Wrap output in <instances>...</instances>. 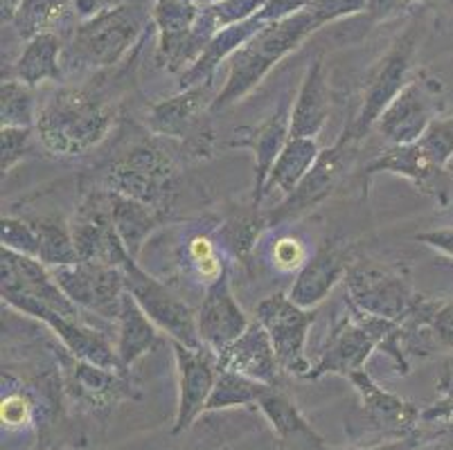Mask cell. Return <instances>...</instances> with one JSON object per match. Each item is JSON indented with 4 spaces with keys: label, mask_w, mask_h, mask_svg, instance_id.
<instances>
[{
    "label": "cell",
    "mask_w": 453,
    "mask_h": 450,
    "mask_svg": "<svg viewBox=\"0 0 453 450\" xmlns=\"http://www.w3.org/2000/svg\"><path fill=\"white\" fill-rule=\"evenodd\" d=\"M219 367L240 371L244 377L266 385H282L284 371L275 356L273 342L257 320L250 322L249 329L219 354Z\"/></svg>",
    "instance_id": "cell-23"
},
{
    "label": "cell",
    "mask_w": 453,
    "mask_h": 450,
    "mask_svg": "<svg viewBox=\"0 0 453 450\" xmlns=\"http://www.w3.org/2000/svg\"><path fill=\"white\" fill-rule=\"evenodd\" d=\"M291 109H294L291 99H282L278 109L265 122H259L257 126H242L230 138V149H250L253 151L255 180L250 203L259 205L265 201L271 169L291 138Z\"/></svg>",
    "instance_id": "cell-19"
},
{
    "label": "cell",
    "mask_w": 453,
    "mask_h": 450,
    "mask_svg": "<svg viewBox=\"0 0 453 450\" xmlns=\"http://www.w3.org/2000/svg\"><path fill=\"white\" fill-rule=\"evenodd\" d=\"M64 370L70 396L95 412H111L120 401L140 399L129 374H118L75 356L65 358Z\"/></svg>",
    "instance_id": "cell-21"
},
{
    "label": "cell",
    "mask_w": 453,
    "mask_h": 450,
    "mask_svg": "<svg viewBox=\"0 0 453 450\" xmlns=\"http://www.w3.org/2000/svg\"><path fill=\"white\" fill-rule=\"evenodd\" d=\"M35 88L19 80H3L0 86V129H32L36 126Z\"/></svg>",
    "instance_id": "cell-35"
},
{
    "label": "cell",
    "mask_w": 453,
    "mask_h": 450,
    "mask_svg": "<svg viewBox=\"0 0 453 450\" xmlns=\"http://www.w3.org/2000/svg\"><path fill=\"white\" fill-rule=\"evenodd\" d=\"M115 109L86 88H64L52 95L36 115V133L57 156L88 154L109 135Z\"/></svg>",
    "instance_id": "cell-3"
},
{
    "label": "cell",
    "mask_w": 453,
    "mask_h": 450,
    "mask_svg": "<svg viewBox=\"0 0 453 450\" xmlns=\"http://www.w3.org/2000/svg\"><path fill=\"white\" fill-rule=\"evenodd\" d=\"M424 7H453V0H415Z\"/></svg>",
    "instance_id": "cell-50"
},
{
    "label": "cell",
    "mask_w": 453,
    "mask_h": 450,
    "mask_svg": "<svg viewBox=\"0 0 453 450\" xmlns=\"http://www.w3.org/2000/svg\"><path fill=\"white\" fill-rule=\"evenodd\" d=\"M449 173H451V176H453V160H451V164H449Z\"/></svg>",
    "instance_id": "cell-52"
},
{
    "label": "cell",
    "mask_w": 453,
    "mask_h": 450,
    "mask_svg": "<svg viewBox=\"0 0 453 450\" xmlns=\"http://www.w3.org/2000/svg\"><path fill=\"white\" fill-rule=\"evenodd\" d=\"M70 233L75 241L80 262H100L118 266L129 250L115 230L111 196L106 189L93 192L81 201L75 218L70 221Z\"/></svg>",
    "instance_id": "cell-18"
},
{
    "label": "cell",
    "mask_w": 453,
    "mask_h": 450,
    "mask_svg": "<svg viewBox=\"0 0 453 450\" xmlns=\"http://www.w3.org/2000/svg\"><path fill=\"white\" fill-rule=\"evenodd\" d=\"M109 192V189H106ZM111 196V210H113V223L115 230L120 234L122 243L129 250V255H134L138 259L140 250L145 246L147 239L151 237L156 228L165 218L170 217L167 212L158 208H151L147 203H140L129 196H122V194L109 192Z\"/></svg>",
    "instance_id": "cell-29"
},
{
    "label": "cell",
    "mask_w": 453,
    "mask_h": 450,
    "mask_svg": "<svg viewBox=\"0 0 453 450\" xmlns=\"http://www.w3.org/2000/svg\"><path fill=\"white\" fill-rule=\"evenodd\" d=\"M104 189L170 214L179 196V167L160 144L140 142L109 164Z\"/></svg>",
    "instance_id": "cell-6"
},
{
    "label": "cell",
    "mask_w": 453,
    "mask_h": 450,
    "mask_svg": "<svg viewBox=\"0 0 453 450\" xmlns=\"http://www.w3.org/2000/svg\"><path fill=\"white\" fill-rule=\"evenodd\" d=\"M343 282L348 302L354 309L399 324L409 320L424 302V295L411 286L409 279L372 259H357L349 263Z\"/></svg>",
    "instance_id": "cell-8"
},
{
    "label": "cell",
    "mask_w": 453,
    "mask_h": 450,
    "mask_svg": "<svg viewBox=\"0 0 453 450\" xmlns=\"http://www.w3.org/2000/svg\"><path fill=\"white\" fill-rule=\"evenodd\" d=\"M442 81L426 70H419L377 119L372 131H377L379 138L388 147L413 144L442 113Z\"/></svg>",
    "instance_id": "cell-9"
},
{
    "label": "cell",
    "mask_w": 453,
    "mask_h": 450,
    "mask_svg": "<svg viewBox=\"0 0 453 450\" xmlns=\"http://www.w3.org/2000/svg\"><path fill=\"white\" fill-rule=\"evenodd\" d=\"M64 39L57 32H43L26 41V48L14 64V80L36 88L43 81H61L64 77Z\"/></svg>",
    "instance_id": "cell-28"
},
{
    "label": "cell",
    "mask_w": 453,
    "mask_h": 450,
    "mask_svg": "<svg viewBox=\"0 0 453 450\" xmlns=\"http://www.w3.org/2000/svg\"><path fill=\"white\" fill-rule=\"evenodd\" d=\"M0 241L3 248L7 250H14L19 255H26V257L39 259V239H36L35 228L27 217H3L0 218Z\"/></svg>",
    "instance_id": "cell-37"
},
{
    "label": "cell",
    "mask_w": 453,
    "mask_h": 450,
    "mask_svg": "<svg viewBox=\"0 0 453 450\" xmlns=\"http://www.w3.org/2000/svg\"><path fill=\"white\" fill-rule=\"evenodd\" d=\"M50 272L61 291L77 307L104 320L118 322L122 295L127 291L120 268L100 262H77L55 266Z\"/></svg>",
    "instance_id": "cell-15"
},
{
    "label": "cell",
    "mask_w": 453,
    "mask_h": 450,
    "mask_svg": "<svg viewBox=\"0 0 453 450\" xmlns=\"http://www.w3.org/2000/svg\"><path fill=\"white\" fill-rule=\"evenodd\" d=\"M255 320L266 329L284 374L307 378L311 362L307 358V333L314 322V309H303L284 293L266 297L255 307Z\"/></svg>",
    "instance_id": "cell-13"
},
{
    "label": "cell",
    "mask_w": 453,
    "mask_h": 450,
    "mask_svg": "<svg viewBox=\"0 0 453 450\" xmlns=\"http://www.w3.org/2000/svg\"><path fill=\"white\" fill-rule=\"evenodd\" d=\"M348 246L339 241H325L311 259H307L296 275V282L289 288V300L303 309H316L334 286L343 282L349 268Z\"/></svg>",
    "instance_id": "cell-22"
},
{
    "label": "cell",
    "mask_w": 453,
    "mask_h": 450,
    "mask_svg": "<svg viewBox=\"0 0 453 450\" xmlns=\"http://www.w3.org/2000/svg\"><path fill=\"white\" fill-rule=\"evenodd\" d=\"M266 23L253 16V19L244 20V23H234L219 30L212 36V41L208 43V48L203 50V55L196 59L195 65H189L183 74H180V90L192 88V86H203L212 84L214 74L219 70V65L224 61H230V57L237 52V50L244 48L255 34H257Z\"/></svg>",
    "instance_id": "cell-25"
},
{
    "label": "cell",
    "mask_w": 453,
    "mask_h": 450,
    "mask_svg": "<svg viewBox=\"0 0 453 450\" xmlns=\"http://www.w3.org/2000/svg\"><path fill=\"white\" fill-rule=\"evenodd\" d=\"M214 97L212 84L183 88L147 111V126L154 135L183 142L189 154H210L212 129L208 118Z\"/></svg>",
    "instance_id": "cell-11"
},
{
    "label": "cell",
    "mask_w": 453,
    "mask_h": 450,
    "mask_svg": "<svg viewBox=\"0 0 453 450\" xmlns=\"http://www.w3.org/2000/svg\"><path fill=\"white\" fill-rule=\"evenodd\" d=\"M320 149L319 142L311 138H289L287 147L282 149L280 158L275 160L273 169H271L269 183H266L265 198L271 192L280 189V192L287 196V194L294 192L298 187L300 180L307 176V172L314 167V163L319 160Z\"/></svg>",
    "instance_id": "cell-30"
},
{
    "label": "cell",
    "mask_w": 453,
    "mask_h": 450,
    "mask_svg": "<svg viewBox=\"0 0 453 450\" xmlns=\"http://www.w3.org/2000/svg\"><path fill=\"white\" fill-rule=\"evenodd\" d=\"M0 419H3V428L7 431H20V428L32 426L35 403L26 392H7L0 401Z\"/></svg>",
    "instance_id": "cell-39"
},
{
    "label": "cell",
    "mask_w": 453,
    "mask_h": 450,
    "mask_svg": "<svg viewBox=\"0 0 453 450\" xmlns=\"http://www.w3.org/2000/svg\"><path fill=\"white\" fill-rule=\"evenodd\" d=\"M314 0H266L265 7L259 10L257 19L262 23H278V20L291 19L298 11L307 10Z\"/></svg>",
    "instance_id": "cell-45"
},
{
    "label": "cell",
    "mask_w": 453,
    "mask_h": 450,
    "mask_svg": "<svg viewBox=\"0 0 453 450\" xmlns=\"http://www.w3.org/2000/svg\"><path fill=\"white\" fill-rule=\"evenodd\" d=\"M70 11H75L73 0H23L12 25L20 39L30 41L43 32H55V25Z\"/></svg>",
    "instance_id": "cell-33"
},
{
    "label": "cell",
    "mask_w": 453,
    "mask_h": 450,
    "mask_svg": "<svg viewBox=\"0 0 453 450\" xmlns=\"http://www.w3.org/2000/svg\"><path fill=\"white\" fill-rule=\"evenodd\" d=\"M249 317L242 311L230 288L228 271L217 282L205 286L203 302L196 313V332L201 342L221 354L249 329Z\"/></svg>",
    "instance_id": "cell-20"
},
{
    "label": "cell",
    "mask_w": 453,
    "mask_h": 450,
    "mask_svg": "<svg viewBox=\"0 0 453 450\" xmlns=\"http://www.w3.org/2000/svg\"><path fill=\"white\" fill-rule=\"evenodd\" d=\"M3 302L27 313V316L36 317V320L45 322L55 332V336L64 342L65 352L70 356L93 362V365L104 367V370L118 371V374H129V371H125L120 358H118V352L109 345V340L100 332L86 327L81 317L64 316V313L55 311V309H50L48 304L41 302V300L32 297L30 293L23 291L3 293Z\"/></svg>",
    "instance_id": "cell-14"
},
{
    "label": "cell",
    "mask_w": 453,
    "mask_h": 450,
    "mask_svg": "<svg viewBox=\"0 0 453 450\" xmlns=\"http://www.w3.org/2000/svg\"><path fill=\"white\" fill-rule=\"evenodd\" d=\"M154 25V0H125L90 20H80L64 48V64L80 70L113 68Z\"/></svg>",
    "instance_id": "cell-1"
},
{
    "label": "cell",
    "mask_w": 453,
    "mask_h": 450,
    "mask_svg": "<svg viewBox=\"0 0 453 450\" xmlns=\"http://www.w3.org/2000/svg\"><path fill=\"white\" fill-rule=\"evenodd\" d=\"M0 142H3V158L0 169L10 173L16 164L32 151V129H0Z\"/></svg>",
    "instance_id": "cell-40"
},
{
    "label": "cell",
    "mask_w": 453,
    "mask_h": 450,
    "mask_svg": "<svg viewBox=\"0 0 453 450\" xmlns=\"http://www.w3.org/2000/svg\"><path fill=\"white\" fill-rule=\"evenodd\" d=\"M120 3H125V0H73V10L80 20H90L102 11L113 10Z\"/></svg>",
    "instance_id": "cell-46"
},
{
    "label": "cell",
    "mask_w": 453,
    "mask_h": 450,
    "mask_svg": "<svg viewBox=\"0 0 453 450\" xmlns=\"http://www.w3.org/2000/svg\"><path fill=\"white\" fill-rule=\"evenodd\" d=\"M39 239V262L48 268L65 266V263H77L75 241L70 233V223L59 217H27Z\"/></svg>",
    "instance_id": "cell-31"
},
{
    "label": "cell",
    "mask_w": 453,
    "mask_h": 450,
    "mask_svg": "<svg viewBox=\"0 0 453 450\" xmlns=\"http://www.w3.org/2000/svg\"><path fill=\"white\" fill-rule=\"evenodd\" d=\"M349 381L359 394V426L365 435H374L377 439L386 441L409 439V437L418 435L422 410L415 403L377 385L374 378L365 371V367L354 371Z\"/></svg>",
    "instance_id": "cell-16"
},
{
    "label": "cell",
    "mask_w": 453,
    "mask_h": 450,
    "mask_svg": "<svg viewBox=\"0 0 453 450\" xmlns=\"http://www.w3.org/2000/svg\"><path fill=\"white\" fill-rule=\"evenodd\" d=\"M39 450H41V448H39ZM43 450H48V448H43Z\"/></svg>",
    "instance_id": "cell-53"
},
{
    "label": "cell",
    "mask_w": 453,
    "mask_h": 450,
    "mask_svg": "<svg viewBox=\"0 0 453 450\" xmlns=\"http://www.w3.org/2000/svg\"><path fill=\"white\" fill-rule=\"evenodd\" d=\"M257 408L265 412V416L269 419L271 428L278 435V439L282 444H304L309 448L323 450L325 441L314 428L309 426L307 419L303 416V412L298 410L294 401L289 399V394L282 390V385L266 387L265 396L259 399Z\"/></svg>",
    "instance_id": "cell-27"
},
{
    "label": "cell",
    "mask_w": 453,
    "mask_h": 450,
    "mask_svg": "<svg viewBox=\"0 0 453 450\" xmlns=\"http://www.w3.org/2000/svg\"><path fill=\"white\" fill-rule=\"evenodd\" d=\"M438 401L422 410V423L435 421H453V361L444 362V370L438 381Z\"/></svg>",
    "instance_id": "cell-41"
},
{
    "label": "cell",
    "mask_w": 453,
    "mask_h": 450,
    "mask_svg": "<svg viewBox=\"0 0 453 450\" xmlns=\"http://www.w3.org/2000/svg\"><path fill=\"white\" fill-rule=\"evenodd\" d=\"M424 435L418 432V435L409 437V439H393L386 441V444L370 446V448H323V450H415L419 444H422Z\"/></svg>",
    "instance_id": "cell-48"
},
{
    "label": "cell",
    "mask_w": 453,
    "mask_h": 450,
    "mask_svg": "<svg viewBox=\"0 0 453 450\" xmlns=\"http://www.w3.org/2000/svg\"><path fill=\"white\" fill-rule=\"evenodd\" d=\"M419 41H422V19L415 16L409 27L390 43L386 55L368 72L359 113L354 115V119L343 131L349 140L361 142V140L368 138L377 119L384 115V111L393 104L395 97L413 80V61L418 55Z\"/></svg>",
    "instance_id": "cell-7"
},
{
    "label": "cell",
    "mask_w": 453,
    "mask_h": 450,
    "mask_svg": "<svg viewBox=\"0 0 453 450\" xmlns=\"http://www.w3.org/2000/svg\"><path fill=\"white\" fill-rule=\"evenodd\" d=\"M199 5H212V3H219V0H196Z\"/></svg>",
    "instance_id": "cell-51"
},
{
    "label": "cell",
    "mask_w": 453,
    "mask_h": 450,
    "mask_svg": "<svg viewBox=\"0 0 453 450\" xmlns=\"http://www.w3.org/2000/svg\"><path fill=\"white\" fill-rule=\"evenodd\" d=\"M453 160V115L438 118L426 133L406 147H388L364 167V179L388 172L409 179L424 194L434 196L442 208L451 201L449 164Z\"/></svg>",
    "instance_id": "cell-5"
},
{
    "label": "cell",
    "mask_w": 453,
    "mask_h": 450,
    "mask_svg": "<svg viewBox=\"0 0 453 450\" xmlns=\"http://www.w3.org/2000/svg\"><path fill=\"white\" fill-rule=\"evenodd\" d=\"M188 259L192 271L196 272V278L210 286L212 282L224 275L228 271V263L221 257L219 248H217V241H214L210 234L201 233L195 234V237L188 241Z\"/></svg>",
    "instance_id": "cell-36"
},
{
    "label": "cell",
    "mask_w": 453,
    "mask_h": 450,
    "mask_svg": "<svg viewBox=\"0 0 453 450\" xmlns=\"http://www.w3.org/2000/svg\"><path fill=\"white\" fill-rule=\"evenodd\" d=\"M118 268L122 271L125 288L140 309L156 322V327L170 336V340H179L188 347H201L199 332H196L195 311L179 300L163 282L150 275L140 266L134 255L127 253L120 259Z\"/></svg>",
    "instance_id": "cell-10"
},
{
    "label": "cell",
    "mask_w": 453,
    "mask_h": 450,
    "mask_svg": "<svg viewBox=\"0 0 453 450\" xmlns=\"http://www.w3.org/2000/svg\"><path fill=\"white\" fill-rule=\"evenodd\" d=\"M320 27L323 25L309 7L294 14L291 19L266 23L244 48L237 50L230 57L228 77L214 97L210 113H219L234 102L244 99L284 57L291 55L298 45H303Z\"/></svg>",
    "instance_id": "cell-2"
},
{
    "label": "cell",
    "mask_w": 453,
    "mask_h": 450,
    "mask_svg": "<svg viewBox=\"0 0 453 450\" xmlns=\"http://www.w3.org/2000/svg\"><path fill=\"white\" fill-rule=\"evenodd\" d=\"M357 144L349 140L348 135L341 133V138L332 144V147L323 149L314 167L309 169L307 176L298 183V187L280 201L269 214H266V225L275 228L287 221L300 218L303 214L311 212L325 203L334 194V189L339 187L348 169L352 167L354 158H357Z\"/></svg>",
    "instance_id": "cell-12"
},
{
    "label": "cell",
    "mask_w": 453,
    "mask_h": 450,
    "mask_svg": "<svg viewBox=\"0 0 453 450\" xmlns=\"http://www.w3.org/2000/svg\"><path fill=\"white\" fill-rule=\"evenodd\" d=\"M271 259H273V266L282 272L300 271L307 263V250L298 239L280 237L271 248Z\"/></svg>",
    "instance_id": "cell-43"
},
{
    "label": "cell",
    "mask_w": 453,
    "mask_h": 450,
    "mask_svg": "<svg viewBox=\"0 0 453 450\" xmlns=\"http://www.w3.org/2000/svg\"><path fill=\"white\" fill-rule=\"evenodd\" d=\"M170 342L179 371V408L172 435H180L205 415V406L219 377V354L205 345L188 347L179 340Z\"/></svg>",
    "instance_id": "cell-17"
},
{
    "label": "cell",
    "mask_w": 453,
    "mask_h": 450,
    "mask_svg": "<svg viewBox=\"0 0 453 450\" xmlns=\"http://www.w3.org/2000/svg\"><path fill=\"white\" fill-rule=\"evenodd\" d=\"M418 241L426 243V246L435 248L440 253L453 257V228H440V230H428V233L418 234Z\"/></svg>",
    "instance_id": "cell-47"
},
{
    "label": "cell",
    "mask_w": 453,
    "mask_h": 450,
    "mask_svg": "<svg viewBox=\"0 0 453 450\" xmlns=\"http://www.w3.org/2000/svg\"><path fill=\"white\" fill-rule=\"evenodd\" d=\"M349 316L336 322L332 336H329L327 347L320 354L319 362L309 371V381L323 378L327 374L349 378L354 371L365 367V361L374 349L388 354L395 358L402 374H409V362H406V352L402 349V342L406 332L399 322L374 317L368 313L354 309L348 302Z\"/></svg>",
    "instance_id": "cell-4"
},
{
    "label": "cell",
    "mask_w": 453,
    "mask_h": 450,
    "mask_svg": "<svg viewBox=\"0 0 453 450\" xmlns=\"http://www.w3.org/2000/svg\"><path fill=\"white\" fill-rule=\"evenodd\" d=\"M329 111H332V104H329L327 70H325L323 55H319L309 64L298 95H296L294 109H291V138L316 140L329 119Z\"/></svg>",
    "instance_id": "cell-24"
},
{
    "label": "cell",
    "mask_w": 453,
    "mask_h": 450,
    "mask_svg": "<svg viewBox=\"0 0 453 450\" xmlns=\"http://www.w3.org/2000/svg\"><path fill=\"white\" fill-rule=\"evenodd\" d=\"M118 345L115 352L120 358L125 371H129L135 362L160 345V329L156 322L147 316L134 297L125 291L118 316Z\"/></svg>",
    "instance_id": "cell-26"
},
{
    "label": "cell",
    "mask_w": 453,
    "mask_h": 450,
    "mask_svg": "<svg viewBox=\"0 0 453 450\" xmlns=\"http://www.w3.org/2000/svg\"><path fill=\"white\" fill-rule=\"evenodd\" d=\"M257 208L259 205L250 203V210H242V212L233 214V217L221 223L217 234H219V241L224 243V248L233 257L244 259L257 243L259 234L269 228L266 225V214H259Z\"/></svg>",
    "instance_id": "cell-34"
},
{
    "label": "cell",
    "mask_w": 453,
    "mask_h": 450,
    "mask_svg": "<svg viewBox=\"0 0 453 450\" xmlns=\"http://www.w3.org/2000/svg\"><path fill=\"white\" fill-rule=\"evenodd\" d=\"M20 3L23 0H0V20H3V25L5 23H12L16 16V11H19Z\"/></svg>",
    "instance_id": "cell-49"
},
{
    "label": "cell",
    "mask_w": 453,
    "mask_h": 450,
    "mask_svg": "<svg viewBox=\"0 0 453 450\" xmlns=\"http://www.w3.org/2000/svg\"><path fill=\"white\" fill-rule=\"evenodd\" d=\"M266 387H269L266 383L253 381V378L244 377L240 371L221 370L219 367V377H217V383H214V390L210 394L205 412L257 406L259 399L265 396Z\"/></svg>",
    "instance_id": "cell-32"
},
{
    "label": "cell",
    "mask_w": 453,
    "mask_h": 450,
    "mask_svg": "<svg viewBox=\"0 0 453 450\" xmlns=\"http://www.w3.org/2000/svg\"><path fill=\"white\" fill-rule=\"evenodd\" d=\"M365 3L368 0H314L309 10L314 11L316 19L320 20V25L336 23V20L352 19V16L364 14Z\"/></svg>",
    "instance_id": "cell-42"
},
{
    "label": "cell",
    "mask_w": 453,
    "mask_h": 450,
    "mask_svg": "<svg viewBox=\"0 0 453 450\" xmlns=\"http://www.w3.org/2000/svg\"><path fill=\"white\" fill-rule=\"evenodd\" d=\"M266 0H219L212 5H205L212 14L214 23L219 30L228 27L234 23H244V20L253 19L259 14V10L265 7Z\"/></svg>",
    "instance_id": "cell-38"
},
{
    "label": "cell",
    "mask_w": 453,
    "mask_h": 450,
    "mask_svg": "<svg viewBox=\"0 0 453 450\" xmlns=\"http://www.w3.org/2000/svg\"><path fill=\"white\" fill-rule=\"evenodd\" d=\"M415 0H368L365 3V23L377 25L386 23V20H393L397 16H402L403 11L411 10Z\"/></svg>",
    "instance_id": "cell-44"
}]
</instances>
